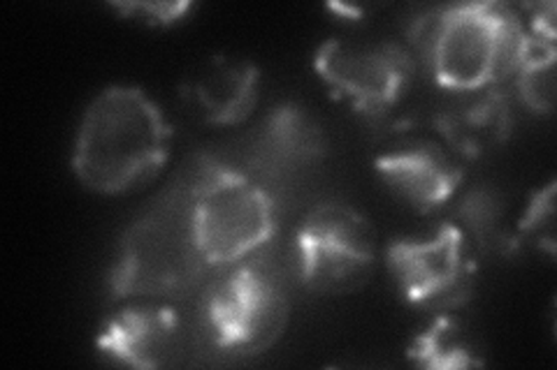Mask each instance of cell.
I'll return each instance as SVG.
<instances>
[{
	"label": "cell",
	"instance_id": "5",
	"mask_svg": "<svg viewBox=\"0 0 557 370\" xmlns=\"http://www.w3.org/2000/svg\"><path fill=\"white\" fill-rule=\"evenodd\" d=\"M288 296L282 280L256 259L235 261L205 296V331L231 357L270 349L288 324Z\"/></svg>",
	"mask_w": 557,
	"mask_h": 370
},
{
	"label": "cell",
	"instance_id": "9",
	"mask_svg": "<svg viewBox=\"0 0 557 370\" xmlns=\"http://www.w3.org/2000/svg\"><path fill=\"white\" fill-rule=\"evenodd\" d=\"M96 345L133 368H172L188 359L194 339L177 306L165 298H135L104 320Z\"/></svg>",
	"mask_w": 557,
	"mask_h": 370
},
{
	"label": "cell",
	"instance_id": "6",
	"mask_svg": "<svg viewBox=\"0 0 557 370\" xmlns=\"http://www.w3.org/2000/svg\"><path fill=\"white\" fill-rule=\"evenodd\" d=\"M386 257L399 294L413 308L442 315L474 294L476 253L456 222H444L432 239H397Z\"/></svg>",
	"mask_w": 557,
	"mask_h": 370
},
{
	"label": "cell",
	"instance_id": "10",
	"mask_svg": "<svg viewBox=\"0 0 557 370\" xmlns=\"http://www.w3.org/2000/svg\"><path fill=\"white\" fill-rule=\"evenodd\" d=\"M376 171L399 197L421 214L446 204L462 183V165L432 139H411L376 155Z\"/></svg>",
	"mask_w": 557,
	"mask_h": 370
},
{
	"label": "cell",
	"instance_id": "15",
	"mask_svg": "<svg viewBox=\"0 0 557 370\" xmlns=\"http://www.w3.org/2000/svg\"><path fill=\"white\" fill-rule=\"evenodd\" d=\"M456 218H458L456 225L462 229V234L467 237L474 253L504 248V245L511 243L507 234H504V227H502V220H504L502 200L493 190L479 188V190L467 192L465 200L460 202Z\"/></svg>",
	"mask_w": 557,
	"mask_h": 370
},
{
	"label": "cell",
	"instance_id": "11",
	"mask_svg": "<svg viewBox=\"0 0 557 370\" xmlns=\"http://www.w3.org/2000/svg\"><path fill=\"white\" fill-rule=\"evenodd\" d=\"M453 93L456 98L437 114V128L453 151L476 157L507 142L513 114L499 84Z\"/></svg>",
	"mask_w": 557,
	"mask_h": 370
},
{
	"label": "cell",
	"instance_id": "1",
	"mask_svg": "<svg viewBox=\"0 0 557 370\" xmlns=\"http://www.w3.org/2000/svg\"><path fill=\"white\" fill-rule=\"evenodd\" d=\"M170 139V123L143 88L108 86L82 114L73 171L98 195H121L163 169Z\"/></svg>",
	"mask_w": 557,
	"mask_h": 370
},
{
	"label": "cell",
	"instance_id": "13",
	"mask_svg": "<svg viewBox=\"0 0 557 370\" xmlns=\"http://www.w3.org/2000/svg\"><path fill=\"white\" fill-rule=\"evenodd\" d=\"M407 357L416 366L432 370H462L485 363L469 333L446 312L418 333L407 349Z\"/></svg>",
	"mask_w": 557,
	"mask_h": 370
},
{
	"label": "cell",
	"instance_id": "2",
	"mask_svg": "<svg viewBox=\"0 0 557 370\" xmlns=\"http://www.w3.org/2000/svg\"><path fill=\"white\" fill-rule=\"evenodd\" d=\"M525 35L518 12L495 0L432 10L411 28L418 54L448 91H474L513 77Z\"/></svg>",
	"mask_w": 557,
	"mask_h": 370
},
{
	"label": "cell",
	"instance_id": "7",
	"mask_svg": "<svg viewBox=\"0 0 557 370\" xmlns=\"http://www.w3.org/2000/svg\"><path fill=\"white\" fill-rule=\"evenodd\" d=\"M300 278L311 292L358 290L374 267V229L346 204L327 202L305 216L298 237Z\"/></svg>",
	"mask_w": 557,
	"mask_h": 370
},
{
	"label": "cell",
	"instance_id": "14",
	"mask_svg": "<svg viewBox=\"0 0 557 370\" xmlns=\"http://www.w3.org/2000/svg\"><path fill=\"white\" fill-rule=\"evenodd\" d=\"M265 144L282 161L307 163L323 151V132L305 110L284 104L265 123Z\"/></svg>",
	"mask_w": 557,
	"mask_h": 370
},
{
	"label": "cell",
	"instance_id": "18",
	"mask_svg": "<svg viewBox=\"0 0 557 370\" xmlns=\"http://www.w3.org/2000/svg\"><path fill=\"white\" fill-rule=\"evenodd\" d=\"M124 20L143 22L149 26H170L194 8V3H114L112 5Z\"/></svg>",
	"mask_w": 557,
	"mask_h": 370
},
{
	"label": "cell",
	"instance_id": "8",
	"mask_svg": "<svg viewBox=\"0 0 557 370\" xmlns=\"http://www.w3.org/2000/svg\"><path fill=\"white\" fill-rule=\"evenodd\" d=\"M313 67L337 95L351 102L356 112L381 116L407 93L416 61L393 40L330 38L319 47Z\"/></svg>",
	"mask_w": 557,
	"mask_h": 370
},
{
	"label": "cell",
	"instance_id": "16",
	"mask_svg": "<svg viewBox=\"0 0 557 370\" xmlns=\"http://www.w3.org/2000/svg\"><path fill=\"white\" fill-rule=\"evenodd\" d=\"M555 181H550L544 190H539L530 202L525 216L518 225V241L534 243L536 248H544L550 255L555 253ZM516 241V243H518Z\"/></svg>",
	"mask_w": 557,
	"mask_h": 370
},
{
	"label": "cell",
	"instance_id": "3",
	"mask_svg": "<svg viewBox=\"0 0 557 370\" xmlns=\"http://www.w3.org/2000/svg\"><path fill=\"white\" fill-rule=\"evenodd\" d=\"M207 261L186 200L168 197L137 218L121 239L110 288L116 298H170L194 288Z\"/></svg>",
	"mask_w": 557,
	"mask_h": 370
},
{
	"label": "cell",
	"instance_id": "12",
	"mask_svg": "<svg viewBox=\"0 0 557 370\" xmlns=\"http://www.w3.org/2000/svg\"><path fill=\"white\" fill-rule=\"evenodd\" d=\"M258 67L247 59L212 56L184 86L186 100L212 126H237L258 102Z\"/></svg>",
	"mask_w": 557,
	"mask_h": 370
},
{
	"label": "cell",
	"instance_id": "4",
	"mask_svg": "<svg viewBox=\"0 0 557 370\" xmlns=\"http://www.w3.org/2000/svg\"><path fill=\"white\" fill-rule=\"evenodd\" d=\"M190 222L207 267L247 259L274 234L268 192L228 165L205 163L188 190Z\"/></svg>",
	"mask_w": 557,
	"mask_h": 370
},
{
	"label": "cell",
	"instance_id": "17",
	"mask_svg": "<svg viewBox=\"0 0 557 370\" xmlns=\"http://www.w3.org/2000/svg\"><path fill=\"white\" fill-rule=\"evenodd\" d=\"M520 98L534 112H550L555 100V59H536L518 67Z\"/></svg>",
	"mask_w": 557,
	"mask_h": 370
}]
</instances>
